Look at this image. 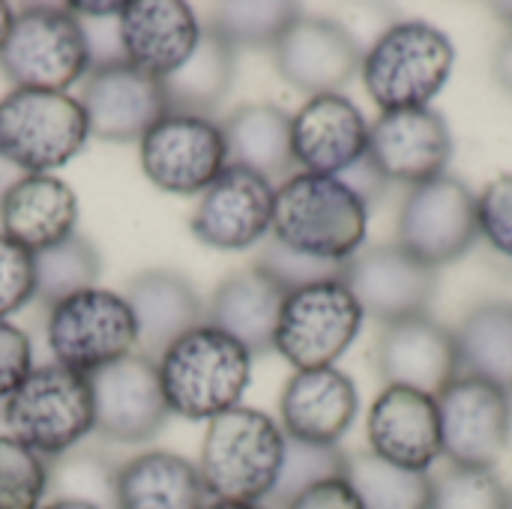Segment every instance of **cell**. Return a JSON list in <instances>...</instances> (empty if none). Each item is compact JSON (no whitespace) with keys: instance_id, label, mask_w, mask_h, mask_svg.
Returning <instances> with one entry per match:
<instances>
[{"instance_id":"obj_1","label":"cell","mask_w":512,"mask_h":509,"mask_svg":"<svg viewBox=\"0 0 512 509\" xmlns=\"http://www.w3.org/2000/svg\"><path fill=\"white\" fill-rule=\"evenodd\" d=\"M252 354L213 324H198L156 360L162 399L171 417L210 423L240 408L252 381Z\"/></svg>"},{"instance_id":"obj_2","label":"cell","mask_w":512,"mask_h":509,"mask_svg":"<svg viewBox=\"0 0 512 509\" xmlns=\"http://www.w3.org/2000/svg\"><path fill=\"white\" fill-rule=\"evenodd\" d=\"M369 207L339 180L294 171L276 186L270 237L318 261L345 264L366 246Z\"/></svg>"},{"instance_id":"obj_3","label":"cell","mask_w":512,"mask_h":509,"mask_svg":"<svg viewBox=\"0 0 512 509\" xmlns=\"http://www.w3.org/2000/svg\"><path fill=\"white\" fill-rule=\"evenodd\" d=\"M282 426L258 408H234L207 423L198 474L210 501L267 504L285 459Z\"/></svg>"},{"instance_id":"obj_4","label":"cell","mask_w":512,"mask_h":509,"mask_svg":"<svg viewBox=\"0 0 512 509\" xmlns=\"http://www.w3.org/2000/svg\"><path fill=\"white\" fill-rule=\"evenodd\" d=\"M0 420L24 447L48 462H60L96 432L90 378L60 363L33 366L3 402Z\"/></svg>"},{"instance_id":"obj_5","label":"cell","mask_w":512,"mask_h":509,"mask_svg":"<svg viewBox=\"0 0 512 509\" xmlns=\"http://www.w3.org/2000/svg\"><path fill=\"white\" fill-rule=\"evenodd\" d=\"M456 66V48L429 21H396L363 54V87L381 111L432 108Z\"/></svg>"},{"instance_id":"obj_6","label":"cell","mask_w":512,"mask_h":509,"mask_svg":"<svg viewBox=\"0 0 512 509\" xmlns=\"http://www.w3.org/2000/svg\"><path fill=\"white\" fill-rule=\"evenodd\" d=\"M0 69L15 87L69 93L93 69L84 24L66 6H21L0 48Z\"/></svg>"},{"instance_id":"obj_7","label":"cell","mask_w":512,"mask_h":509,"mask_svg":"<svg viewBox=\"0 0 512 509\" xmlns=\"http://www.w3.org/2000/svg\"><path fill=\"white\" fill-rule=\"evenodd\" d=\"M87 138V117L72 93L12 87L0 96V159L21 174H54Z\"/></svg>"},{"instance_id":"obj_8","label":"cell","mask_w":512,"mask_h":509,"mask_svg":"<svg viewBox=\"0 0 512 509\" xmlns=\"http://www.w3.org/2000/svg\"><path fill=\"white\" fill-rule=\"evenodd\" d=\"M363 309L342 279H324L285 294L273 351L294 372L336 366L363 330Z\"/></svg>"},{"instance_id":"obj_9","label":"cell","mask_w":512,"mask_h":509,"mask_svg":"<svg viewBox=\"0 0 512 509\" xmlns=\"http://www.w3.org/2000/svg\"><path fill=\"white\" fill-rule=\"evenodd\" d=\"M45 342L54 363L87 378L138 351L135 318L126 297L99 285L48 306Z\"/></svg>"},{"instance_id":"obj_10","label":"cell","mask_w":512,"mask_h":509,"mask_svg":"<svg viewBox=\"0 0 512 509\" xmlns=\"http://www.w3.org/2000/svg\"><path fill=\"white\" fill-rule=\"evenodd\" d=\"M477 237V195L453 174H441L414 186L402 201L396 219V246L432 270H441L468 255Z\"/></svg>"},{"instance_id":"obj_11","label":"cell","mask_w":512,"mask_h":509,"mask_svg":"<svg viewBox=\"0 0 512 509\" xmlns=\"http://www.w3.org/2000/svg\"><path fill=\"white\" fill-rule=\"evenodd\" d=\"M441 450L450 465L495 471L512 435V393L462 372L438 396Z\"/></svg>"},{"instance_id":"obj_12","label":"cell","mask_w":512,"mask_h":509,"mask_svg":"<svg viewBox=\"0 0 512 509\" xmlns=\"http://www.w3.org/2000/svg\"><path fill=\"white\" fill-rule=\"evenodd\" d=\"M144 177L168 195H201L228 165L216 117L165 114L138 141Z\"/></svg>"},{"instance_id":"obj_13","label":"cell","mask_w":512,"mask_h":509,"mask_svg":"<svg viewBox=\"0 0 512 509\" xmlns=\"http://www.w3.org/2000/svg\"><path fill=\"white\" fill-rule=\"evenodd\" d=\"M342 282L351 288L366 318L387 324L429 315L438 294V270L408 255L402 246H363L345 261Z\"/></svg>"},{"instance_id":"obj_14","label":"cell","mask_w":512,"mask_h":509,"mask_svg":"<svg viewBox=\"0 0 512 509\" xmlns=\"http://www.w3.org/2000/svg\"><path fill=\"white\" fill-rule=\"evenodd\" d=\"M276 186L261 174L225 165V171L198 195L192 234L219 252H246L270 237Z\"/></svg>"},{"instance_id":"obj_15","label":"cell","mask_w":512,"mask_h":509,"mask_svg":"<svg viewBox=\"0 0 512 509\" xmlns=\"http://www.w3.org/2000/svg\"><path fill=\"white\" fill-rule=\"evenodd\" d=\"M78 102L84 108L90 138L108 144L141 141L168 114L162 84L126 60L93 66L81 81Z\"/></svg>"},{"instance_id":"obj_16","label":"cell","mask_w":512,"mask_h":509,"mask_svg":"<svg viewBox=\"0 0 512 509\" xmlns=\"http://www.w3.org/2000/svg\"><path fill=\"white\" fill-rule=\"evenodd\" d=\"M90 387L96 435L111 444H147L171 417L162 399L156 360L138 351L90 375Z\"/></svg>"},{"instance_id":"obj_17","label":"cell","mask_w":512,"mask_h":509,"mask_svg":"<svg viewBox=\"0 0 512 509\" xmlns=\"http://www.w3.org/2000/svg\"><path fill=\"white\" fill-rule=\"evenodd\" d=\"M363 48L357 36L324 15H300L273 45V66L294 90L306 96L342 93L360 72Z\"/></svg>"},{"instance_id":"obj_18","label":"cell","mask_w":512,"mask_h":509,"mask_svg":"<svg viewBox=\"0 0 512 509\" xmlns=\"http://www.w3.org/2000/svg\"><path fill=\"white\" fill-rule=\"evenodd\" d=\"M387 183L420 186L441 174L453 159V132L435 108L381 111L369 126V153Z\"/></svg>"},{"instance_id":"obj_19","label":"cell","mask_w":512,"mask_h":509,"mask_svg":"<svg viewBox=\"0 0 512 509\" xmlns=\"http://www.w3.org/2000/svg\"><path fill=\"white\" fill-rule=\"evenodd\" d=\"M375 369L387 387L438 396L462 375L456 333L429 315L387 324L375 345Z\"/></svg>"},{"instance_id":"obj_20","label":"cell","mask_w":512,"mask_h":509,"mask_svg":"<svg viewBox=\"0 0 512 509\" xmlns=\"http://www.w3.org/2000/svg\"><path fill=\"white\" fill-rule=\"evenodd\" d=\"M291 150L300 171L339 177L369 153V120L345 93L309 96L291 114Z\"/></svg>"},{"instance_id":"obj_21","label":"cell","mask_w":512,"mask_h":509,"mask_svg":"<svg viewBox=\"0 0 512 509\" xmlns=\"http://www.w3.org/2000/svg\"><path fill=\"white\" fill-rule=\"evenodd\" d=\"M117 33L123 60L138 72L165 81L189 60L201 42L204 24L183 0H132L123 3Z\"/></svg>"},{"instance_id":"obj_22","label":"cell","mask_w":512,"mask_h":509,"mask_svg":"<svg viewBox=\"0 0 512 509\" xmlns=\"http://www.w3.org/2000/svg\"><path fill=\"white\" fill-rule=\"evenodd\" d=\"M366 438L372 456L405 471L429 474V468L444 456L435 396L408 387H387L369 408Z\"/></svg>"},{"instance_id":"obj_23","label":"cell","mask_w":512,"mask_h":509,"mask_svg":"<svg viewBox=\"0 0 512 509\" xmlns=\"http://www.w3.org/2000/svg\"><path fill=\"white\" fill-rule=\"evenodd\" d=\"M357 411V387L336 366L294 372L279 396V426L285 438L306 444L339 447L351 432Z\"/></svg>"},{"instance_id":"obj_24","label":"cell","mask_w":512,"mask_h":509,"mask_svg":"<svg viewBox=\"0 0 512 509\" xmlns=\"http://www.w3.org/2000/svg\"><path fill=\"white\" fill-rule=\"evenodd\" d=\"M78 228V195L57 174H21L0 195V234L30 255L69 240Z\"/></svg>"},{"instance_id":"obj_25","label":"cell","mask_w":512,"mask_h":509,"mask_svg":"<svg viewBox=\"0 0 512 509\" xmlns=\"http://www.w3.org/2000/svg\"><path fill=\"white\" fill-rule=\"evenodd\" d=\"M126 303L135 318L138 354L159 360V354L174 345L183 333L207 321V306L195 285L168 267H153L138 273L126 285Z\"/></svg>"},{"instance_id":"obj_26","label":"cell","mask_w":512,"mask_h":509,"mask_svg":"<svg viewBox=\"0 0 512 509\" xmlns=\"http://www.w3.org/2000/svg\"><path fill=\"white\" fill-rule=\"evenodd\" d=\"M285 291L255 264L228 273L207 300V324L237 339L252 357L273 351Z\"/></svg>"},{"instance_id":"obj_27","label":"cell","mask_w":512,"mask_h":509,"mask_svg":"<svg viewBox=\"0 0 512 509\" xmlns=\"http://www.w3.org/2000/svg\"><path fill=\"white\" fill-rule=\"evenodd\" d=\"M114 509H201L204 492L198 465L171 450H144L114 468Z\"/></svg>"},{"instance_id":"obj_28","label":"cell","mask_w":512,"mask_h":509,"mask_svg":"<svg viewBox=\"0 0 512 509\" xmlns=\"http://www.w3.org/2000/svg\"><path fill=\"white\" fill-rule=\"evenodd\" d=\"M228 165L249 168L270 183H282L294 174V150H291V114L270 102H252L234 108L219 120Z\"/></svg>"},{"instance_id":"obj_29","label":"cell","mask_w":512,"mask_h":509,"mask_svg":"<svg viewBox=\"0 0 512 509\" xmlns=\"http://www.w3.org/2000/svg\"><path fill=\"white\" fill-rule=\"evenodd\" d=\"M237 72V51L204 24L201 42L189 54V60L171 72L162 84L168 114H195L213 117V111L231 93Z\"/></svg>"},{"instance_id":"obj_30","label":"cell","mask_w":512,"mask_h":509,"mask_svg":"<svg viewBox=\"0 0 512 509\" xmlns=\"http://www.w3.org/2000/svg\"><path fill=\"white\" fill-rule=\"evenodd\" d=\"M453 333L462 372L512 393V303L489 300L474 306Z\"/></svg>"},{"instance_id":"obj_31","label":"cell","mask_w":512,"mask_h":509,"mask_svg":"<svg viewBox=\"0 0 512 509\" xmlns=\"http://www.w3.org/2000/svg\"><path fill=\"white\" fill-rule=\"evenodd\" d=\"M348 483L354 486L363 509H432V477L396 468L378 456L351 453Z\"/></svg>"},{"instance_id":"obj_32","label":"cell","mask_w":512,"mask_h":509,"mask_svg":"<svg viewBox=\"0 0 512 509\" xmlns=\"http://www.w3.org/2000/svg\"><path fill=\"white\" fill-rule=\"evenodd\" d=\"M300 6L288 0H240L216 3L207 27L216 30L234 51L240 48H270L282 33L300 18Z\"/></svg>"},{"instance_id":"obj_33","label":"cell","mask_w":512,"mask_h":509,"mask_svg":"<svg viewBox=\"0 0 512 509\" xmlns=\"http://www.w3.org/2000/svg\"><path fill=\"white\" fill-rule=\"evenodd\" d=\"M99 273L102 264L96 246L87 237L72 234L69 240L33 255V279H36L33 300L54 306L78 291L96 288Z\"/></svg>"},{"instance_id":"obj_34","label":"cell","mask_w":512,"mask_h":509,"mask_svg":"<svg viewBox=\"0 0 512 509\" xmlns=\"http://www.w3.org/2000/svg\"><path fill=\"white\" fill-rule=\"evenodd\" d=\"M348 471V453L342 447H324V444H306V441H285V459L276 480V489L267 501L270 509H282L291 504L300 492L345 477Z\"/></svg>"},{"instance_id":"obj_35","label":"cell","mask_w":512,"mask_h":509,"mask_svg":"<svg viewBox=\"0 0 512 509\" xmlns=\"http://www.w3.org/2000/svg\"><path fill=\"white\" fill-rule=\"evenodd\" d=\"M51 495V462L9 432L0 435V509H42Z\"/></svg>"},{"instance_id":"obj_36","label":"cell","mask_w":512,"mask_h":509,"mask_svg":"<svg viewBox=\"0 0 512 509\" xmlns=\"http://www.w3.org/2000/svg\"><path fill=\"white\" fill-rule=\"evenodd\" d=\"M510 489L495 471L450 465L432 477V509H507Z\"/></svg>"},{"instance_id":"obj_37","label":"cell","mask_w":512,"mask_h":509,"mask_svg":"<svg viewBox=\"0 0 512 509\" xmlns=\"http://www.w3.org/2000/svg\"><path fill=\"white\" fill-rule=\"evenodd\" d=\"M255 267H261L285 294L297 291V288H306V285H315V282H324V279H342V273H345V264H330V261L309 258L303 252H294V249L282 246L273 237L264 240L258 258H255Z\"/></svg>"},{"instance_id":"obj_38","label":"cell","mask_w":512,"mask_h":509,"mask_svg":"<svg viewBox=\"0 0 512 509\" xmlns=\"http://www.w3.org/2000/svg\"><path fill=\"white\" fill-rule=\"evenodd\" d=\"M33 294V255L0 234V321H9L15 312H21L33 300Z\"/></svg>"},{"instance_id":"obj_39","label":"cell","mask_w":512,"mask_h":509,"mask_svg":"<svg viewBox=\"0 0 512 509\" xmlns=\"http://www.w3.org/2000/svg\"><path fill=\"white\" fill-rule=\"evenodd\" d=\"M480 237L512 261V174H501L477 195Z\"/></svg>"},{"instance_id":"obj_40","label":"cell","mask_w":512,"mask_h":509,"mask_svg":"<svg viewBox=\"0 0 512 509\" xmlns=\"http://www.w3.org/2000/svg\"><path fill=\"white\" fill-rule=\"evenodd\" d=\"M33 369L30 336L12 321H0V408Z\"/></svg>"},{"instance_id":"obj_41","label":"cell","mask_w":512,"mask_h":509,"mask_svg":"<svg viewBox=\"0 0 512 509\" xmlns=\"http://www.w3.org/2000/svg\"><path fill=\"white\" fill-rule=\"evenodd\" d=\"M282 509H363V504H360L354 486L348 483V477H336V480H324V483L300 492Z\"/></svg>"},{"instance_id":"obj_42","label":"cell","mask_w":512,"mask_h":509,"mask_svg":"<svg viewBox=\"0 0 512 509\" xmlns=\"http://www.w3.org/2000/svg\"><path fill=\"white\" fill-rule=\"evenodd\" d=\"M339 180L372 210L378 201H381V195H384V189L390 186L387 180H384V174L375 168V162L369 159V156H363L360 162H354L345 174H339Z\"/></svg>"},{"instance_id":"obj_43","label":"cell","mask_w":512,"mask_h":509,"mask_svg":"<svg viewBox=\"0 0 512 509\" xmlns=\"http://www.w3.org/2000/svg\"><path fill=\"white\" fill-rule=\"evenodd\" d=\"M492 75L498 81V87L512 96V33H507L501 39V45L495 48V57H492Z\"/></svg>"},{"instance_id":"obj_44","label":"cell","mask_w":512,"mask_h":509,"mask_svg":"<svg viewBox=\"0 0 512 509\" xmlns=\"http://www.w3.org/2000/svg\"><path fill=\"white\" fill-rule=\"evenodd\" d=\"M66 9L81 18V21H108V18H120L123 3H87V0H72L66 3Z\"/></svg>"},{"instance_id":"obj_45","label":"cell","mask_w":512,"mask_h":509,"mask_svg":"<svg viewBox=\"0 0 512 509\" xmlns=\"http://www.w3.org/2000/svg\"><path fill=\"white\" fill-rule=\"evenodd\" d=\"M42 509H102L99 504H93V501H84V498H51V501H45Z\"/></svg>"},{"instance_id":"obj_46","label":"cell","mask_w":512,"mask_h":509,"mask_svg":"<svg viewBox=\"0 0 512 509\" xmlns=\"http://www.w3.org/2000/svg\"><path fill=\"white\" fill-rule=\"evenodd\" d=\"M12 21H15V9H12L9 3L0 0V48L6 45V36H9V30H12Z\"/></svg>"},{"instance_id":"obj_47","label":"cell","mask_w":512,"mask_h":509,"mask_svg":"<svg viewBox=\"0 0 512 509\" xmlns=\"http://www.w3.org/2000/svg\"><path fill=\"white\" fill-rule=\"evenodd\" d=\"M201 509H270L267 504H228V501H207Z\"/></svg>"},{"instance_id":"obj_48","label":"cell","mask_w":512,"mask_h":509,"mask_svg":"<svg viewBox=\"0 0 512 509\" xmlns=\"http://www.w3.org/2000/svg\"><path fill=\"white\" fill-rule=\"evenodd\" d=\"M489 9H492L504 24H510V33H512V3H492Z\"/></svg>"},{"instance_id":"obj_49","label":"cell","mask_w":512,"mask_h":509,"mask_svg":"<svg viewBox=\"0 0 512 509\" xmlns=\"http://www.w3.org/2000/svg\"><path fill=\"white\" fill-rule=\"evenodd\" d=\"M507 509H512V489H510V498H507Z\"/></svg>"}]
</instances>
